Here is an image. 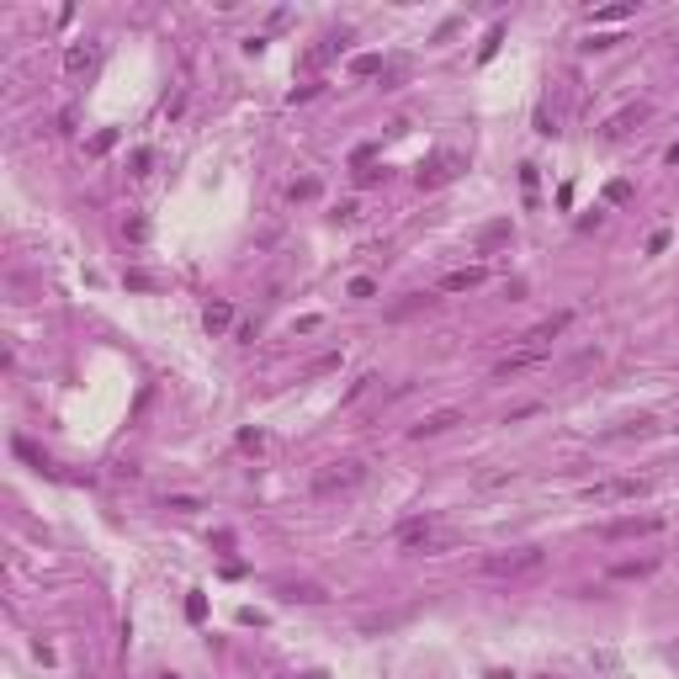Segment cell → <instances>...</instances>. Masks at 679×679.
I'll use <instances>...</instances> for the list:
<instances>
[{
  "instance_id": "1",
  "label": "cell",
  "mask_w": 679,
  "mask_h": 679,
  "mask_svg": "<svg viewBox=\"0 0 679 679\" xmlns=\"http://www.w3.org/2000/svg\"><path fill=\"white\" fill-rule=\"evenodd\" d=\"M541 563H547L541 547H504V552H488L483 558V573L488 578H526V573H536Z\"/></svg>"
},
{
  "instance_id": "2",
  "label": "cell",
  "mask_w": 679,
  "mask_h": 679,
  "mask_svg": "<svg viewBox=\"0 0 679 679\" xmlns=\"http://www.w3.org/2000/svg\"><path fill=\"white\" fill-rule=\"evenodd\" d=\"M361 477H366V467H361V462H324V467L314 473V494H319V499H329V494H350Z\"/></svg>"
},
{
  "instance_id": "3",
  "label": "cell",
  "mask_w": 679,
  "mask_h": 679,
  "mask_svg": "<svg viewBox=\"0 0 679 679\" xmlns=\"http://www.w3.org/2000/svg\"><path fill=\"white\" fill-rule=\"evenodd\" d=\"M648 494V477H600V483L584 488L589 504H626V499H642Z\"/></svg>"
},
{
  "instance_id": "4",
  "label": "cell",
  "mask_w": 679,
  "mask_h": 679,
  "mask_svg": "<svg viewBox=\"0 0 679 679\" xmlns=\"http://www.w3.org/2000/svg\"><path fill=\"white\" fill-rule=\"evenodd\" d=\"M393 547L398 552H436V547H446V541L436 536V520L430 515H414V520H404V526L393 531Z\"/></svg>"
},
{
  "instance_id": "5",
  "label": "cell",
  "mask_w": 679,
  "mask_h": 679,
  "mask_svg": "<svg viewBox=\"0 0 679 679\" xmlns=\"http://www.w3.org/2000/svg\"><path fill=\"white\" fill-rule=\"evenodd\" d=\"M663 531V515H621L610 526H600L605 541H637V536H658Z\"/></svg>"
},
{
  "instance_id": "6",
  "label": "cell",
  "mask_w": 679,
  "mask_h": 679,
  "mask_svg": "<svg viewBox=\"0 0 679 679\" xmlns=\"http://www.w3.org/2000/svg\"><path fill=\"white\" fill-rule=\"evenodd\" d=\"M467 170V160L462 154H451V149H441L430 165H419V192H436V186H446V181H456V175Z\"/></svg>"
},
{
  "instance_id": "7",
  "label": "cell",
  "mask_w": 679,
  "mask_h": 679,
  "mask_svg": "<svg viewBox=\"0 0 679 679\" xmlns=\"http://www.w3.org/2000/svg\"><path fill=\"white\" fill-rule=\"evenodd\" d=\"M568 324H573V314H552V319H541V324H531L526 335H520V345H541V350H552V340H558Z\"/></svg>"
},
{
  "instance_id": "8",
  "label": "cell",
  "mask_w": 679,
  "mask_h": 679,
  "mask_svg": "<svg viewBox=\"0 0 679 679\" xmlns=\"http://www.w3.org/2000/svg\"><path fill=\"white\" fill-rule=\"evenodd\" d=\"M552 350H541V345H520V350H509L504 361L494 366V377H515V372H526V366H541Z\"/></svg>"
},
{
  "instance_id": "9",
  "label": "cell",
  "mask_w": 679,
  "mask_h": 679,
  "mask_svg": "<svg viewBox=\"0 0 679 679\" xmlns=\"http://www.w3.org/2000/svg\"><path fill=\"white\" fill-rule=\"evenodd\" d=\"M637 122H648V101H631V106H621V112L610 117V122H605V128H600V133H605V138L616 143V138H626V133L637 128Z\"/></svg>"
},
{
  "instance_id": "10",
  "label": "cell",
  "mask_w": 679,
  "mask_h": 679,
  "mask_svg": "<svg viewBox=\"0 0 679 679\" xmlns=\"http://www.w3.org/2000/svg\"><path fill=\"white\" fill-rule=\"evenodd\" d=\"M451 425H462V409H436V414H425L409 436H414V441H430V436H446Z\"/></svg>"
},
{
  "instance_id": "11",
  "label": "cell",
  "mask_w": 679,
  "mask_h": 679,
  "mask_svg": "<svg viewBox=\"0 0 679 679\" xmlns=\"http://www.w3.org/2000/svg\"><path fill=\"white\" fill-rule=\"evenodd\" d=\"M488 271L483 265H462V271H446L441 276V292H473V287H483Z\"/></svg>"
},
{
  "instance_id": "12",
  "label": "cell",
  "mask_w": 679,
  "mask_h": 679,
  "mask_svg": "<svg viewBox=\"0 0 679 679\" xmlns=\"http://www.w3.org/2000/svg\"><path fill=\"white\" fill-rule=\"evenodd\" d=\"M202 324H207V335H223V329L233 324V303H207Z\"/></svg>"
},
{
  "instance_id": "13",
  "label": "cell",
  "mask_w": 679,
  "mask_h": 679,
  "mask_svg": "<svg viewBox=\"0 0 679 679\" xmlns=\"http://www.w3.org/2000/svg\"><path fill=\"white\" fill-rule=\"evenodd\" d=\"M117 138H122V133H117V128H101V133H96V138H91V143H85V154H96V160H101V154H106V149H112V143H117Z\"/></svg>"
},
{
  "instance_id": "14",
  "label": "cell",
  "mask_w": 679,
  "mask_h": 679,
  "mask_svg": "<svg viewBox=\"0 0 679 679\" xmlns=\"http://www.w3.org/2000/svg\"><path fill=\"white\" fill-rule=\"evenodd\" d=\"M626 16H637V6H600V11H589V21H626Z\"/></svg>"
},
{
  "instance_id": "15",
  "label": "cell",
  "mask_w": 679,
  "mask_h": 679,
  "mask_svg": "<svg viewBox=\"0 0 679 679\" xmlns=\"http://www.w3.org/2000/svg\"><path fill=\"white\" fill-rule=\"evenodd\" d=\"M287 600H303V605H319V600H329V595H324L319 584H292V589H287Z\"/></svg>"
},
{
  "instance_id": "16",
  "label": "cell",
  "mask_w": 679,
  "mask_h": 679,
  "mask_svg": "<svg viewBox=\"0 0 679 679\" xmlns=\"http://www.w3.org/2000/svg\"><path fill=\"white\" fill-rule=\"evenodd\" d=\"M345 292H350L355 303H366V297H377V282H372V276H350V287H345Z\"/></svg>"
},
{
  "instance_id": "17",
  "label": "cell",
  "mask_w": 679,
  "mask_h": 679,
  "mask_svg": "<svg viewBox=\"0 0 679 679\" xmlns=\"http://www.w3.org/2000/svg\"><path fill=\"white\" fill-rule=\"evenodd\" d=\"M653 568H658L653 558H648V563H616V578H648Z\"/></svg>"
},
{
  "instance_id": "18",
  "label": "cell",
  "mask_w": 679,
  "mask_h": 679,
  "mask_svg": "<svg viewBox=\"0 0 679 679\" xmlns=\"http://www.w3.org/2000/svg\"><path fill=\"white\" fill-rule=\"evenodd\" d=\"M64 70H70V74L91 70V48H70V53H64Z\"/></svg>"
},
{
  "instance_id": "19",
  "label": "cell",
  "mask_w": 679,
  "mask_h": 679,
  "mask_svg": "<svg viewBox=\"0 0 679 679\" xmlns=\"http://www.w3.org/2000/svg\"><path fill=\"white\" fill-rule=\"evenodd\" d=\"M355 74H382V53H361V59H350Z\"/></svg>"
},
{
  "instance_id": "20",
  "label": "cell",
  "mask_w": 679,
  "mask_h": 679,
  "mask_svg": "<svg viewBox=\"0 0 679 679\" xmlns=\"http://www.w3.org/2000/svg\"><path fill=\"white\" fill-rule=\"evenodd\" d=\"M287 197H292V202H314V197H319V181H292V186H287Z\"/></svg>"
},
{
  "instance_id": "21",
  "label": "cell",
  "mask_w": 679,
  "mask_h": 679,
  "mask_svg": "<svg viewBox=\"0 0 679 679\" xmlns=\"http://www.w3.org/2000/svg\"><path fill=\"white\" fill-rule=\"evenodd\" d=\"M122 233H128L133 244H143V239H149V223H143V218H128V223H122Z\"/></svg>"
},
{
  "instance_id": "22",
  "label": "cell",
  "mask_w": 679,
  "mask_h": 679,
  "mask_svg": "<svg viewBox=\"0 0 679 679\" xmlns=\"http://www.w3.org/2000/svg\"><path fill=\"white\" fill-rule=\"evenodd\" d=\"M165 509H175V515H192V509H202L197 499H186V494H175V499H165Z\"/></svg>"
},
{
  "instance_id": "23",
  "label": "cell",
  "mask_w": 679,
  "mask_h": 679,
  "mask_svg": "<svg viewBox=\"0 0 679 679\" xmlns=\"http://www.w3.org/2000/svg\"><path fill=\"white\" fill-rule=\"evenodd\" d=\"M149 165H154L149 149H133V175H149Z\"/></svg>"
},
{
  "instance_id": "24",
  "label": "cell",
  "mask_w": 679,
  "mask_h": 679,
  "mask_svg": "<svg viewBox=\"0 0 679 679\" xmlns=\"http://www.w3.org/2000/svg\"><path fill=\"white\" fill-rule=\"evenodd\" d=\"M605 197H610V202H626L631 186H626V181H610V186H605Z\"/></svg>"
},
{
  "instance_id": "25",
  "label": "cell",
  "mask_w": 679,
  "mask_h": 679,
  "mask_svg": "<svg viewBox=\"0 0 679 679\" xmlns=\"http://www.w3.org/2000/svg\"><path fill=\"white\" fill-rule=\"evenodd\" d=\"M186 616L202 621V616H207V600H202V595H192V600H186Z\"/></svg>"
},
{
  "instance_id": "26",
  "label": "cell",
  "mask_w": 679,
  "mask_h": 679,
  "mask_svg": "<svg viewBox=\"0 0 679 679\" xmlns=\"http://www.w3.org/2000/svg\"><path fill=\"white\" fill-rule=\"evenodd\" d=\"M663 250H669V228H658V233L648 239V255H663Z\"/></svg>"
},
{
  "instance_id": "27",
  "label": "cell",
  "mask_w": 679,
  "mask_h": 679,
  "mask_svg": "<svg viewBox=\"0 0 679 679\" xmlns=\"http://www.w3.org/2000/svg\"><path fill=\"white\" fill-rule=\"evenodd\" d=\"M128 287H133V292H149V287H154V276H143V271H128Z\"/></svg>"
},
{
  "instance_id": "28",
  "label": "cell",
  "mask_w": 679,
  "mask_h": 679,
  "mask_svg": "<svg viewBox=\"0 0 679 679\" xmlns=\"http://www.w3.org/2000/svg\"><path fill=\"white\" fill-rule=\"evenodd\" d=\"M314 329H319V314H303V319L292 324V335H314Z\"/></svg>"
},
{
  "instance_id": "29",
  "label": "cell",
  "mask_w": 679,
  "mask_h": 679,
  "mask_svg": "<svg viewBox=\"0 0 679 679\" xmlns=\"http://www.w3.org/2000/svg\"><path fill=\"white\" fill-rule=\"evenodd\" d=\"M335 218H340V223H350V218H361V202H340V207H335Z\"/></svg>"
},
{
  "instance_id": "30",
  "label": "cell",
  "mask_w": 679,
  "mask_h": 679,
  "mask_svg": "<svg viewBox=\"0 0 679 679\" xmlns=\"http://www.w3.org/2000/svg\"><path fill=\"white\" fill-rule=\"evenodd\" d=\"M663 160H669V165H679V143H674V149H669V154H663Z\"/></svg>"
},
{
  "instance_id": "31",
  "label": "cell",
  "mask_w": 679,
  "mask_h": 679,
  "mask_svg": "<svg viewBox=\"0 0 679 679\" xmlns=\"http://www.w3.org/2000/svg\"><path fill=\"white\" fill-rule=\"evenodd\" d=\"M303 679H324V674H303Z\"/></svg>"
}]
</instances>
